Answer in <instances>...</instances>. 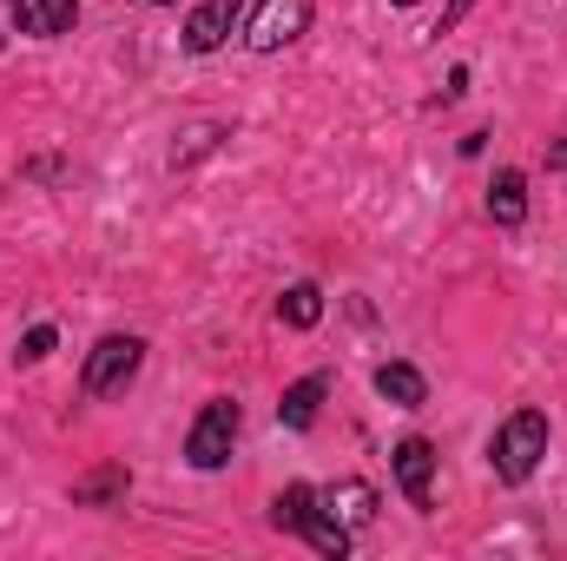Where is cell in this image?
<instances>
[{
    "label": "cell",
    "instance_id": "cell-13",
    "mask_svg": "<svg viewBox=\"0 0 567 561\" xmlns=\"http://www.w3.org/2000/svg\"><path fill=\"white\" fill-rule=\"evenodd\" d=\"M126 489H133L126 462H106V469H93V476H80V482H73V502H80V509H106V502H120Z\"/></svg>",
    "mask_w": 567,
    "mask_h": 561
},
{
    "label": "cell",
    "instance_id": "cell-14",
    "mask_svg": "<svg viewBox=\"0 0 567 561\" xmlns=\"http://www.w3.org/2000/svg\"><path fill=\"white\" fill-rule=\"evenodd\" d=\"M278 317L290 324V330H310V324L323 317V290H317V284H290V290L278 297Z\"/></svg>",
    "mask_w": 567,
    "mask_h": 561
},
{
    "label": "cell",
    "instance_id": "cell-6",
    "mask_svg": "<svg viewBox=\"0 0 567 561\" xmlns=\"http://www.w3.org/2000/svg\"><path fill=\"white\" fill-rule=\"evenodd\" d=\"M238 27H245V7H238V0H205V7L185 20V47H192V53H218Z\"/></svg>",
    "mask_w": 567,
    "mask_h": 561
},
{
    "label": "cell",
    "instance_id": "cell-7",
    "mask_svg": "<svg viewBox=\"0 0 567 561\" xmlns=\"http://www.w3.org/2000/svg\"><path fill=\"white\" fill-rule=\"evenodd\" d=\"M396 482H403L410 509H429V496H435V449H429L423 436L396 442Z\"/></svg>",
    "mask_w": 567,
    "mask_h": 561
},
{
    "label": "cell",
    "instance_id": "cell-19",
    "mask_svg": "<svg viewBox=\"0 0 567 561\" xmlns=\"http://www.w3.org/2000/svg\"><path fill=\"white\" fill-rule=\"evenodd\" d=\"M396 7H416V0H396Z\"/></svg>",
    "mask_w": 567,
    "mask_h": 561
},
{
    "label": "cell",
    "instance_id": "cell-5",
    "mask_svg": "<svg viewBox=\"0 0 567 561\" xmlns=\"http://www.w3.org/2000/svg\"><path fill=\"white\" fill-rule=\"evenodd\" d=\"M303 27H310V0H258L251 20H245V47L251 53H278Z\"/></svg>",
    "mask_w": 567,
    "mask_h": 561
},
{
    "label": "cell",
    "instance_id": "cell-3",
    "mask_svg": "<svg viewBox=\"0 0 567 561\" xmlns=\"http://www.w3.org/2000/svg\"><path fill=\"white\" fill-rule=\"evenodd\" d=\"M231 442H238V404L231 397H212L198 422H192V436H185V462L192 469H225L231 462Z\"/></svg>",
    "mask_w": 567,
    "mask_h": 561
},
{
    "label": "cell",
    "instance_id": "cell-18",
    "mask_svg": "<svg viewBox=\"0 0 567 561\" xmlns=\"http://www.w3.org/2000/svg\"><path fill=\"white\" fill-rule=\"evenodd\" d=\"M140 7H165V0H140Z\"/></svg>",
    "mask_w": 567,
    "mask_h": 561
},
{
    "label": "cell",
    "instance_id": "cell-12",
    "mask_svg": "<svg viewBox=\"0 0 567 561\" xmlns=\"http://www.w3.org/2000/svg\"><path fill=\"white\" fill-rule=\"evenodd\" d=\"M488 218L508 225V232L528 218V178H522V172H495V185H488Z\"/></svg>",
    "mask_w": 567,
    "mask_h": 561
},
{
    "label": "cell",
    "instance_id": "cell-10",
    "mask_svg": "<svg viewBox=\"0 0 567 561\" xmlns=\"http://www.w3.org/2000/svg\"><path fill=\"white\" fill-rule=\"evenodd\" d=\"M323 509L343 529H363V522H377V489L370 482H337V489H323Z\"/></svg>",
    "mask_w": 567,
    "mask_h": 561
},
{
    "label": "cell",
    "instance_id": "cell-17",
    "mask_svg": "<svg viewBox=\"0 0 567 561\" xmlns=\"http://www.w3.org/2000/svg\"><path fill=\"white\" fill-rule=\"evenodd\" d=\"M548 165H555V172H567V145H555V152H548Z\"/></svg>",
    "mask_w": 567,
    "mask_h": 561
},
{
    "label": "cell",
    "instance_id": "cell-4",
    "mask_svg": "<svg viewBox=\"0 0 567 561\" xmlns=\"http://www.w3.org/2000/svg\"><path fill=\"white\" fill-rule=\"evenodd\" d=\"M140 364H145L140 337H100V344L86 350L80 390H86V397H113V390H126V384H133V370H140Z\"/></svg>",
    "mask_w": 567,
    "mask_h": 561
},
{
    "label": "cell",
    "instance_id": "cell-9",
    "mask_svg": "<svg viewBox=\"0 0 567 561\" xmlns=\"http://www.w3.org/2000/svg\"><path fill=\"white\" fill-rule=\"evenodd\" d=\"M377 397H383V404H396V410H423L429 384H423V370H416V364H383V370H377Z\"/></svg>",
    "mask_w": 567,
    "mask_h": 561
},
{
    "label": "cell",
    "instance_id": "cell-2",
    "mask_svg": "<svg viewBox=\"0 0 567 561\" xmlns=\"http://www.w3.org/2000/svg\"><path fill=\"white\" fill-rule=\"evenodd\" d=\"M542 456H548V417L542 410H515V417L495 429V476L502 482H528L535 469H542Z\"/></svg>",
    "mask_w": 567,
    "mask_h": 561
},
{
    "label": "cell",
    "instance_id": "cell-1",
    "mask_svg": "<svg viewBox=\"0 0 567 561\" xmlns=\"http://www.w3.org/2000/svg\"><path fill=\"white\" fill-rule=\"evenodd\" d=\"M271 529H290V536H303L317 555H337V561L350 555V529H343V522L323 509V496H317L310 482H290L278 502H271Z\"/></svg>",
    "mask_w": 567,
    "mask_h": 561
},
{
    "label": "cell",
    "instance_id": "cell-8",
    "mask_svg": "<svg viewBox=\"0 0 567 561\" xmlns=\"http://www.w3.org/2000/svg\"><path fill=\"white\" fill-rule=\"evenodd\" d=\"M13 20H20V33H33V40H60V33L80 20V7H73V0H13Z\"/></svg>",
    "mask_w": 567,
    "mask_h": 561
},
{
    "label": "cell",
    "instance_id": "cell-11",
    "mask_svg": "<svg viewBox=\"0 0 567 561\" xmlns=\"http://www.w3.org/2000/svg\"><path fill=\"white\" fill-rule=\"evenodd\" d=\"M323 397H330V377H297V384L284 390V404H278V422L284 429H310Z\"/></svg>",
    "mask_w": 567,
    "mask_h": 561
},
{
    "label": "cell",
    "instance_id": "cell-15",
    "mask_svg": "<svg viewBox=\"0 0 567 561\" xmlns=\"http://www.w3.org/2000/svg\"><path fill=\"white\" fill-rule=\"evenodd\" d=\"M53 344H60V330H53V324H33V330L20 337V350H13V357H20V364H47V357H53Z\"/></svg>",
    "mask_w": 567,
    "mask_h": 561
},
{
    "label": "cell",
    "instance_id": "cell-16",
    "mask_svg": "<svg viewBox=\"0 0 567 561\" xmlns=\"http://www.w3.org/2000/svg\"><path fill=\"white\" fill-rule=\"evenodd\" d=\"M468 7H475V0H449V7H442V20H435V33H455V20H462Z\"/></svg>",
    "mask_w": 567,
    "mask_h": 561
}]
</instances>
